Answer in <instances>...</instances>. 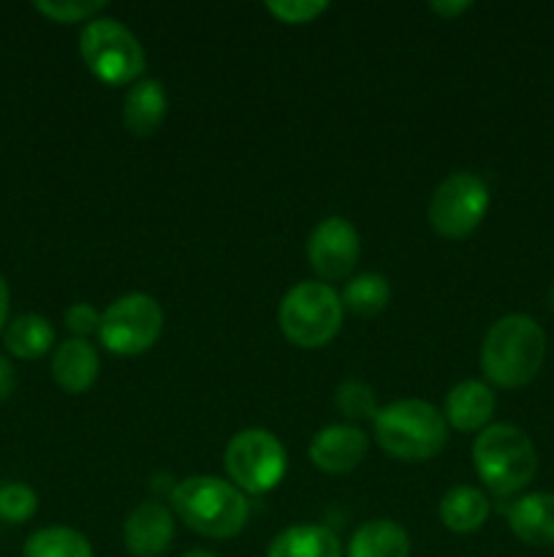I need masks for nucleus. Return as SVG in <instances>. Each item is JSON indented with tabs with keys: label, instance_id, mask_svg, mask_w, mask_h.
<instances>
[{
	"label": "nucleus",
	"instance_id": "f257e3e1",
	"mask_svg": "<svg viewBox=\"0 0 554 557\" xmlns=\"http://www.w3.org/2000/svg\"><path fill=\"white\" fill-rule=\"evenodd\" d=\"M546 357V335L536 319L511 313L489 326L481 346V368L492 384L519 389L530 384Z\"/></svg>",
	"mask_w": 554,
	"mask_h": 557
},
{
	"label": "nucleus",
	"instance_id": "f03ea898",
	"mask_svg": "<svg viewBox=\"0 0 554 557\" xmlns=\"http://www.w3.org/2000/svg\"><path fill=\"white\" fill-rule=\"evenodd\" d=\"M172 509L190 531L206 539L237 536L250 517L242 490L217 476L182 479L172 490Z\"/></svg>",
	"mask_w": 554,
	"mask_h": 557
},
{
	"label": "nucleus",
	"instance_id": "7ed1b4c3",
	"mask_svg": "<svg viewBox=\"0 0 554 557\" xmlns=\"http://www.w3.org/2000/svg\"><path fill=\"white\" fill-rule=\"evenodd\" d=\"M375 441L396 460H432L449 441L443 411L427 400H396L378 408L373 419Z\"/></svg>",
	"mask_w": 554,
	"mask_h": 557
},
{
	"label": "nucleus",
	"instance_id": "20e7f679",
	"mask_svg": "<svg viewBox=\"0 0 554 557\" xmlns=\"http://www.w3.org/2000/svg\"><path fill=\"white\" fill-rule=\"evenodd\" d=\"M473 466L494 495H514L532 482L538 455L530 435L516 424H489L473 444Z\"/></svg>",
	"mask_w": 554,
	"mask_h": 557
},
{
	"label": "nucleus",
	"instance_id": "39448f33",
	"mask_svg": "<svg viewBox=\"0 0 554 557\" xmlns=\"http://www.w3.org/2000/svg\"><path fill=\"white\" fill-rule=\"evenodd\" d=\"M342 299L329 283L302 281L291 286L282 297L277 321L293 346L318 348L326 346L340 332Z\"/></svg>",
	"mask_w": 554,
	"mask_h": 557
},
{
	"label": "nucleus",
	"instance_id": "423d86ee",
	"mask_svg": "<svg viewBox=\"0 0 554 557\" xmlns=\"http://www.w3.org/2000/svg\"><path fill=\"white\" fill-rule=\"evenodd\" d=\"M79 52L87 69L106 85H134L144 74L139 38L114 16H96L79 33Z\"/></svg>",
	"mask_w": 554,
	"mask_h": 557
},
{
	"label": "nucleus",
	"instance_id": "0eeeda50",
	"mask_svg": "<svg viewBox=\"0 0 554 557\" xmlns=\"http://www.w3.org/2000/svg\"><path fill=\"white\" fill-rule=\"evenodd\" d=\"M226 471L242 493H269L282 482L288 468L286 446L264 428L239 430L226 446Z\"/></svg>",
	"mask_w": 554,
	"mask_h": 557
},
{
	"label": "nucleus",
	"instance_id": "6e6552de",
	"mask_svg": "<svg viewBox=\"0 0 554 557\" xmlns=\"http://www.w3.org/2000/svg\"><path fill=\"white\" fill-rule=\"evenodd\" d=\"M163 330V308L150 294H125L114 299L101 315V337L103 348H109L117 357H139L150 351L158 343Z\"/></svg>",
	"mask_w": 554,
	"mask_h": 557
},
{
	"label": "nucleus",
	"instance_id": "1a4fd4ad",
	"mask_svg": "<svg viewBox=\"0 0 554 557\" xmlns=\"http://www.w3.org/2000/svg\"><path fill=\"white\" fill-rule=\"evenodd\" d=\"M489 210V188L478 174L454 172L429 199V223L449 239H462L478 228Z\"/></svg>",
	"mask_w": 554,
	"mask_h": 557
},
{
	"label": "nucleus",
	"instance_id": "9d476101",
	"mask_svg": "<svg viewBox=\"0 0 554 557\" xmlns=\"http://www.w3.org/2000/svg\"><path fill=\"white\" fill-rule=\"evenodd\" d=\"M362 253V239L356 226L342 215H329L310 232L307 259L310 267L326 281H340L356 267Z\"/></svg>",
	"mask_w": 554,
	"mask_h": 557
},
{
	"label": "nucleus",
	"instance_id": "9b49d317",
	"mask_svg": "<svg viewBox=\"0 0 554 557\" xmlns=\"http://www.w3.org/2000/svg\"><path fill=\"white\" fill-rule=\"evenodd\" d=\"M125 547L134 557H161L174 542V515L158 500H144L123 525Z\"/></svg>",
	"mask_w": 554,
	"mask_h": 557
},
{
	"label": "nucleus",
	"instance_id": "f8f14e48",
	"mask_svg": "<svg viewBox=\"0 0 554 557\" xmlns=\"http://www.w3.org/2000/svg\"><path fill=\"white\" fill-rule=\"evenodd\" d=\"M367 435L353 424H329L310 441V460L324 473H348L367 455Z\"/></svg>",
	"mask_w": 554,
	"mask_h": 557
},
{
	"label": "nucleus",
	"instance_id": "ddd939ff",
	"mask_svg": "<svg viewBox=\"0 0 554 557\" xmlns=\"http://www.w3.org/2000/svg\"><path fill=\"white\" fill-rule=\"evenodd\" d=\"M494 406H498V397H494L492 386L478 379H467L449 389L443 417L451 428L462 430V433H473V430L489 428Z\"/></svg>",
	"mask_w": 554,
	"mask_h": 557
},
{
	"label": "nucleus",
	"instance_id": "4468645a",
	"mask_svg": "<svg viewBox=\"0 0 554 557\" xmlns=\"http://www.w3.org/2000/svg\"><path fill=\"white\" fill-rule=\"evenodd\" d=\"M101 370V357L96 346L85 337L63 341L52 354V379L68 395H81L90 389Z\"/></svg>",
	"mask_w": 554,
	"mask_h": 557
},
{
	"label": "nucleus",
	"instance_id": "2eb2a0df",
	"mask_svg": "<svg viewBox=\"0 0 554 557\" xmlns=\"http://www.w3.org/2000/svg\"><path fill=\"white\" fill-rule=\"evenodd\" d=\"M508 528L530 547H554V493H527L508 509Z\"/></svg>",
	"mask_w": 554,
	"mask_h": 557
},
{
	"label": "nucleus",
	"instance_id": "dca6fc26",
	"mask_svg": "<svg viewBox=\"0 0 554 557\" xmlns=\"http://www.w3.org/2000/svg\"><path fill=\"white\" fill-rule=\"evenodd\" d=\"M166 87L155 76H141L128 87L123 101V123L134 136H152L166 117Z\"/></svg>",
	"mask_w": 554,
	"mask_h": 557
},
{
	"label": "nucleus",
	"instance_id": "f3484780",
	"mask_svg": "<svg viewBox=\"0 0 554 557\" xmlns=\"http://www.w3.org/2000/svg\"><path fill=\"white\" fill-rule=\"evenodd\" d=\"M348 557H411V536L394 520H369L353 533Z\"/></svg>",
	"mask_w": 554,
	"mask_h": 557
},
{
	"label": "nucleus",
	"instance_id": "a211bd4d",
	"mask_svg": "<svg viewBox=\"0 0 554 557\" xmlns=\"http://www.w3.org/2000/svg\"><path fill=\"white\" fill-rule=\"evenodd\" d=\"M266 557H342V547L329 528L291 525L272 539Z\"/></svg>",
	"mask_w": 554,
	"mask_h": 557
},
{
	"label": "nucleus",
	"instance_id": "6ab92c4d",
	"mask_svg": "<svg viewBox=\"0 0 554 557\" xmlns=\"http://www.w3.org/2000/svg\"><path fill=\"white\" fill-rule=\"evenodd\" d=\"M489 511H492V504L487 495L470 484L451 487L440 498V520L454 533H476L487 522Z\"/></svg>",
	"mask_w": 554,
	"mask_h": 557
},
{
	"label": "nucleus",
	"instance_id": "aec40b11",
	"mask_svg": "<svg viewBox=\"0 0 554 557\" xmlns=\"http://www.w3.org/2000/svg\"><path fill=\"white\" fill-rule=\"evenodd\" d=\"M3 343L14 357L38 359L54 346V326L43 315L25 313L5 326Z\"/></svg>",
	"mask_w": 554,
	"mask_h": 557
},
{
	"label": "nucleus",
	"instance_id": "412c9836",
	"mask_svg": "<svg viewBox=\"0 0 554 557\" xmlns=\"http://www.w3.org/2000/svg\"><path fill=\"white\" fill-rule=\"evenodd\" d=\"M342 308H348L356 315H378L389 305L391 286L378 272H362L351 277L342 288Z\"/></svg>",
	"mask_w": 554,
	"mask_h": 557
},
{
	"label": "nucleus",
	"instance_id": "4be33fe9",
	"mask_svg": "<svg viewBox=\"0 0 554 557\" xmlns=\"http://www.w3.org/2000/svg\"><path fill=\"white\" fill-rule=\"evenodd\" d=\"M25 557H92V547L74 528H41L25 542Z\"/></svg>",
	"mask_w": 554,
	"mask_h": 557
},
{
	"label": "nucleus",
	"instance_id": "5701e85b",
	"mask_svg": "<svg viewBox=\"0 0 554 557\" xmlns=\"http://www.w3.org/2000/svg\"><path fill=\"white\" fill-rule=\"evenodd\" d=\"M335 406L342 417L353 419V422H358V419H375V413H378L375 392L369 389V384H364V381H356V379L342 381V384L337 386Z\"/></svg>",
	"mask_w": 554,
	"mask_h": 557
},
{
	"label": "nucleus",
	"instance_id": "b1692460",
	"mask_svg": "<svg viewBox=\"0 0 554 557\" xmlns=\"http://www.w3.org/2000/svg\"><path fill=\"white\" fill-rule=\"evenodd\" d=\"M38 509V495L33 493V487L22 482H11L0 487V520L11 522V525H20L27 522Z\"/></svg>",
	"mask_w": 554,
	"mask_h": 557
},
{
	"label": "nucleus",
	"instance_id": "393cba45",
	"mask_svg": "<svg viewBox=\"0 0 554 557\" xmlns=\"http://www.w3.org/2000/svg\"><path fill=\"white\" fill-rule=\"evenodd\" d=\"M33 9L54 22H90L103 9V0H36Z\"/></svg>",
	"mask_w": 554,
	"mask_h": 557
},
{
	"label": "nucleus",
	"instance_id": "a878e982",
	"mask_svg": "<svg viewBox=\"0 0 554 557\" xmlns=\"http://www.w3.org/2000/svg\"><path fill=\"white\" fill-rule=\"evenodd\" d=\"M266 9L277 16V20L288 22V25H302V22L315 20L329 9L326 0H269Z\"/></svg>",
	"mask_w": 554,
	"mask_h": 557
},
{
	"label": "nucleus",
	"instance_id": "bb28decb",
	"mask_svg": "<svg viewBox=\"0 0 554 557\" xmlns=\"http://www.w3.org/2000/svg\"><path fill=\"white\" fill-rule=\"evenodd\" d=\"M65 326H68L76 337H85L87 341V335L101 330V313H98L90 302H74L65 310Z\"/></svg>",
	"mask_w": 554,
	"mask_h": 557
},
{
	"label": "nucleus",
	"instance_id": "cd10ccee",
	"mask_svg": "<svg viewBox=\"0 0 554 557\" xmlns=\"http://www.w3.org/2000/svg\"><path fill=\"white\" fill-rule=\"evenodd\" d=\"M14 384H16V373H14V364L9 362V359L0 354V400H5V397L14 392Z\"/></svg>",
	"mask_w": 554,
	"mask_h": 557
},
{
	"label": "nucleus",
	"instance_id": "c85d7f7f",
	"mask_svg": "<svg viewBox=\"0 0 554 557\" xmlns=\"http://www.w3.org/2000/svg\"><path fill=\"white\" fill-rule=\"evenodd\" d=\"M429 9L438 11V14H443V16H456V14H462V11L470 9V3H467V0H432V3H429Z\"/></svg>",
	"mask_w": 554,
	"mask_h": 557
},
{
	"label": "nucleus",
	"instance_id": "c756f323",
	"mask_svg": "<svg viewBox=\"0 0 554 557\" xmlns=\"http://www.w3.org/2000/svg\"><path fill=\"white\" fill-rule=\"evenodd\" d=\"M5 319H9V283L0 275V330L5 326Z\"/></svg>",
	"mask_w": 554,
	"mask_h": 557
},
{
	"label": "nucleus",
	"instance_id": "7c9ffc66",
	"mask_svg": "<svg viewBox=\"0 0 554 557\" xmlns=\"http://www.w3.org/2000/svg\"><path fill=\"white\" fill-rule=\"evenodd\" d=\"M182 557H217V555L210 553V549H190V553H185Z\"/></svg>",
	"mask_w": 554,
	"mask_h": 557
},
{
	"label": "nucleus",
	"instance_id": "2f4dec72",
	"mask_svg": "<svg viewBox=\"0 0 554 557\" xmlns=\"http://www.w3.org/2000/svg\"><path fill=\"white\" fill-rule=\"evenodd\" d=\"M549 308L554 310V283H552V288H549Z\"/></svg>",
	"mask_w": 554,
	"mask_h": 557
}]
</instances>
